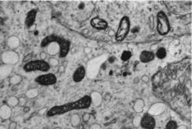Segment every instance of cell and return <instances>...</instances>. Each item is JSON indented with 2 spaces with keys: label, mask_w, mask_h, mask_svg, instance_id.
<instances>
[{
  "label": "cell",
  "mask_w": 192,
  "mask_h": 129,
  "mask_svg": "<svg viewBox=\"0 0 192 129\" xmlns=\"http://www.w3.org/2000/svg\"><path fill=\"white\" fill-rule=\"evenodd\" d=\"M92 105L91 100H90L89 95H84L79 100H75L73 102H69V103L64 104L61 105H56V106L52 107L51 109L46 112L45 115L47 117L57 116L61 115L64 113H69L73 110H79L88 109Z\"/></svg>",
  "instance_id": "1"
},
{
  "label": "cell",
  "mask_w": 192,
  "mask_h": 129,
  "mask_svg": "<svg viewBox=\"0 0 192 129\" xmlns=\"http://www.w3.org/2000/svg\"><path fill=\"white\" fill-rule=\"evenodd\" d=\"M50 67L49 65L48 62L43 61L41 59L29 61L23 66V70L26 72L38 71L46 72L50 70Z\"/></svg>",
  "instance_id": "2"
},
{
  "label": "cell",
  "mask_w": 192,
  "mask_h": 129,
  "mask_svg": "<svg viewBox=\"0 0 192 129\" xmlns=\"http://www.w3.org/2000/svg\"><path fill=\"white\" fill-rule=\"evenodd\" d=\"M130 30V18L127 16H124L120 21L117 31H115V40L119 42L123 41L126 38V36H128Z\"/></svg>",
  "instance_id": "3"
},
{
  "label": "cell",
  "mask_w": 192,
  "mask_h": 129,
  "mask_svg": "<svg viewBox=\"0 0 192 129\" xmlns=\"http://www.w3.org/2000/svg\"><path fill=\"white\" fill-rule=\"evenodd\" d=\"M171 30L169 20L163 11H159L157 14V31L159 35L165 36Z\"/></svg>",
  "instance_id": "4"
},
{
  "label": "cell",
  "mask_w": 192,
  "mask_h": 129,
  "mask_svg": "<svg viewBox=\"0 0 192 129\" xmlns=\"http://www.w3.org/2000/svg\"><path fill=\"white\" fill-rule=\"evenodd\" d=\"M19 54L14 50H6L1 54V61L3 64L14 66L19 61Z\"/></svg>",
  "instance_id": "5"
},
{
  "label": "cell",
  "mask_w": 192,
  "mask_h": 129,
  "mask_svg": "<svg viewBox=\"0 0 192 129\" xmlns=\"http://www.w3.org/2000/svg\"><path fill=\"white\" fill-rule=\"evenodd\" d=\"M35 81L41 86H48L55 85L57 81V78L55 77V75L53 73H46V74L38 76L35 79Z\"/></svg>",
  "instance_id": "6"
},
{
  "label": "cell",
  "mask_w": 192,
  "mask_h": 129,
  "mask_svg": "<svg viewBox=\"0 0 192 129\" xmlns=\"http://www.w3.org/2000/svg\"><path fill=\"white\" fill-rule=\"evenodd\" d=\"M140 126L144 129H154L156 127V121L154 116L149 113H144V116L141 118Z\"/></svg>",
  "instance_id": "7"
},
{
  "label": "cell",
  "mask_w": 192,
  "mask_h": 129,
  "mask_svg": "<svg viewBox=\"0 0 192 129\" xmlns=\"http://www.w3.org/2000/svg\"><path fill=\"white\" fill-rule=\"evenodd\" d=\"M166 104L163 103H155L154 104L150 109L148 110V113H149L152 116H156V115H160L166 110Z\"/></svg>",
  "instance_id": "8"
},
{
  "label": "cell",
  "mask_w": 192,
  "mask_h": 129,
  "mask_svg": "<svg viewBox=\"0 0 192 129\" xmlns=\"http://www.w3.org/2000/svg\"><path fill=\"white\" fill-rule=\"evenodd\" d=\"M89 97L90 100H91V104L93 106L97 108V107H100L102 105L103 101V96L100 92L96 91V90H93L90 94Z\"/></svg>",
  "instance_id": "9"
},
{
  "label": "cell",
  "mask_w": 192,
  "mask_h": 129,
  "mask_svg": "<svg viewBox=\"0 0 192 129\" xmlns=\"http://www.w3.org/2000/svg\"><path fill=\"white\" fill-rule=\"evenodd\" d=\"M91 26H93V28H95V29L105 30L107 28L108 23L102 18H100L98 16H96V17H93V19L91 20Z\"/></svg>",
  "instance_id": "10"
},
{
  "label": "cell",
  "mask_w": 192,
  "mask_h": 129,
  "mask_svg": "<svg viewBox=\"0 0 192 129\" xmlns=\"http://www.w3.org/2000/svg\"><path fill=\"white\" fill-rule=\"evenodd\" d=\"M12 108H10L7 104L0 106V119L2 120H8L12 117Z\"/></svg>",
  "instance_id": "11"
},
{
  "label": "cell",
  "mask_w": 192,
  "mask_h": 129,
  "mask_svg": "<svg viewBox=\"0 0 192 129\" xmlns=\"http://www.w3.org/2000/svg\"><path fill=\"white\" fill-rule=\"evenodd\" d=\"M86 76V69L83 66L78 67L73 74V80L74 82H79L83 80Z\"/></svg>",
  "instance_id": "12"
},
{
  "label": "cell",
  "mask_w": 192,
  "mask_h": 129,
  "mask_svg": "<svg viewBox=\"0 0 192 129\" xmlns=\"http://www.w3.org/2000/svg\"><path fill=\"white\" fill-rule=\"evenodd\" d=\"M21 44L20 39L16 36H12L7 40V45L10 48V50H15L18 48Z\"/></svg>",
  "instance_id": "13"
},
{
  "label": "cell",
  "mask_w": 192,
  "mask_h": 129,
  "mask_svg": "<svg viewBox=\"0 0 192 129\" xmlns=\"http://www.w3.org/2000/svg\"><path fill=\"white\" fill-rule=\"evenodd\" d=\"M155 58V54L154 53L151 51H148V50H144V51L141 52L140 55H139V60L144 63H147L149 62L153 61Z\"/></svg>",
  "instance_id": "14"
},
{
  "label": "cell",
  "mask_w": 192,
  "mask_h": 129,
  "mask_svg": "<svg viewBox=\"0 0 192 129\" xmlns=\"http://www.w3.org/2000/svg\"><path fill=\"white\" fill-rule=\"evenodd\" d=\"M36 14H37V10L36 9L31 10V11L27 13L26 17V21H25V25H26V28H29V27L31 26H32L33 24H35Z\"/></svg>",
  "instance_id": "15"
},
{
  "label": "cell",
  "mask_w": 192,
  "mask_h": 129,
  "mask_svg": "<svg viewBox=\"0 0 192 129\" xmlns=\"http://www.w3.org/2000/svg\"><path fill=\"white\" fill-rule=\"evenodd\" d=\"M13 66H10V65L3 64V66H1L0 67V79L3 80L8 77H9L13 72Z\"/></svg>",
  "instance_id": "16"
},
{
  "label": "cell",
  "mask_w": 192,
  "mask_h": 129,
  "mask_svg": "<svg viewBox=\"0 0 192 129\" xmlns=\"http://www.w3.org/2000/svg\"><path fill=\"white\" fill-rule=\"evenodd\" d=\"M144 106H145V103H144V100L137 99L135 101V103H134L133 110L136 113H143V111H144Z\"/></svg>",
  "instance_id": "17"
},
{
  "label": "cell",
  "mask_w": 192,
  "mask_h": 129,
  "mask_svg": "<svg viewBox=\"0 0 192 129\" xmlns=\"http://www.w3.org/2000/svg\"><path fill=\"white\" fill-rule=\"evenodd\" d=\"M39 96V90L37 88H30L25 93V97L28 100H34Z\"/></svg>",
  "instance_id": "18"
},
{
  "label": "cell",
  "mask_w": 192,
  "mask_h": 129,
  "mask_svg": "<svg viewBox=\"0 0 192 129\" xmlns=\"http://www.w3.org/2000/svg\"><path fill=\"white\" fill-rule=\"evenodd\" d=\"M81 121H82V119H81V117L79 116V114L74 113V114L71 115L70 123L71 126L73 127V128H78V126H80Z\"/></svg>",
  "instance_id": "19"
},
{
  "label": "cell",
  "mask_w": 192,
  "mask_h": 129,
  "mask_svg": "<svg viewBox=\"0 0 192 129\" xmlns=\"http://www.w3.org/2000/svg\"><path fill=\"white\" fill-rule=\"evenodd\" d=\"M23 81V77L21 75L14 74L9 78V83L12 86H17Z\"/></svg>",
  "instance_id": "20"
},
{
  "label": "cell",
  "mask_w": 192,
  "mask_h": 129,
  "mask_svg": "<svg viewBox=\"0 0 192 129\" xmlns=\"http://www.w3.org/2000/svg\"><path fill=\"white\" fill-rule=\"evenodd\" d=\"M7 104L10 108H15V107H17L19 104V100L17 96H10L7 100Z\"/></svg>",
  "instance_id": "21"
},
{
  "label": "cell",
  "mask_w": 192,
  "mask_h": 129,
  "mask_svg": "<svg viewBox=\"0 0 192 129\" xmlns=\"http://www.w3.org/2000/svg\"><path fill=\"white\" fill-rule=\"evenodd\" d=\"M154 54H155V57H157V58H159V59H163V58H166V48H163V47L158 48Z\"/></svg>",
  "instance_id": "22"
},
{
  "label": "cell",
  "mask_w": 192,
  "mask_h": 129,
  "mask_svg": "<svg viewBox=\"0 0 192 129\" xmlns=\"http://www.w3.org/2000/svg\"><path fill=\"white\" fill-rule=\"evenodd\" d=\"M48 63L50 68H56V67H58V66L59 65V61L58 58L52 57V58H50L49 59Z\"/></svg>",
  "instance_id": "23"
},
{
  "label": "cell",
  "mask_w": 192,
  "mask_h": 129,
  "mask_svg": "<svg viewBox=\"0 0 192 129\" xmlns=\"http://www.w3.org/2000/svg\"><path fill=\"white\" fill-rule=\"evenodd\" d=\"M45 103V97L44 96H38L37 98H35V106L36 108H40Z\"/></svg>",
  "instance_id": "24"
},
{
  "label": "cell",
  "mask_w": 192,
  "mask_h": 129,
  "mask_svg": "<svg viewBox=\"0 0 192 129\" xmlns=\"http://www.w3.org/2000/svg\"><path fill=\"white\" fill-rule=\"evenodd\" d=\"M131 52L130 51H129V50H125V51H124L123 53H122V54H121V60L122 61H128L129 59L130 58V57H131Z\"/></svg>",
  "instance_id": "25"
},
{
  "label": "cell",
  "mask_w": 192,
  "mask_h": 129,
  "mask_svg": "<svg viewBox=\"0 0 192 129\" xmlns=\"http://www.w3.org/2000/svg\"><path fill=\"white\" fill-rule=\"evenodd\" d=\"M177 123L174 120H170L166 124V129H176L177 128Z\"/></svg>",
  "instance_id": "26"
},
{
  "label": "cell",
  "mask_w": 192,
  "mask_h": 129,
  "mask_svg": "<svg viewBox=\"0 0 192 129\" xmlns=\"http://www.w3.org/2000/svg\"><path fill=\"white\" fill-rule=\"evenodd\" d=\"M140 121H141V117L140 116H135L133 118V120H132V123L133 125L135 128L140 126Z\"/></svg>",
  "instance_id": "27"
},
{
  "label": "cell",
  "mask_w": 192,
  "mask_h": 129,
  "mask_svg": "<svg viewBox=\"0 0 192 129\" xmlns=\"http://www.w3.org/2000/svg\"><path fill=\"white\" fill-rule=\"evenodd\" d=\"M18 100H19V104L21 107H25L26 105V102H27V99H26L25 96H22L18 98Z\"/></svg>",
  "instance_id": "28"
},
{
  "label": "cell",
  "mask_w": 192,
  "mask_h": 129,
  "mask_svg": "<svg viewBox=\"0 0 192 129\" xmlns=\"http://www.w3.org/2000/svg\"><path fill=\"white\" fill-rule=\"evenodd\" d=\"M90 119H91V114H90L89 113H83V116H82V120H83L84 123H87V122H89Z\"/></svg>",
  "instance_id": "29"
},
{
  "label": "cell",
  "mask_w": 192,
  "mask_h": 129,
  "mask_svg": "<svg viewBox=\"0 0 192 129\" xmlns=\"http://www.w3.org/2000/svg\"><path fill=\"white\" fill-rule=\"evenodd\" d=\"M155 21H154V16H150L149 17V27H150L151 30H153L154 28V26H155Z\"/></svg>",
  "instance_id": "30"
},
{
  "label": "cell",
  "mask_w": 192,
  "mask_h": 129,
  "mask_svg": "<svg viewBox=\"0 0 192 129\" xmlns=\"http://www.w3.org/2000/svg\"><path fill=\"white\" fill-rule=\"evenodd\" d=\"M140 80L143 81L144 83H148V82H149V81H150V78H149V77H148V75H143V76L141 77Z\"/></svg>",
  "instance_id": "31"
},
{
  "label": "cell",
  "mask_w": 192,
  "mask_h": 129,
  "mask_svg": "<svg viewBox=\"0 0 192 129\" xmlns=\"http://www.w3.org/2000/svg\"><path fill=\"white\" fill-rule=\"evenodd\" d=\"M89 129H102V126L98 123H93L89 126Z\"/></svg>",
  "instance_id": "32"
},
{
  "label": "cell",
  "mask_w": 192,
  "mask_h": 129,
  "mask_svg": "<svg viewBox=\"0 0 192 129\" xmlns=\"http://www.w3.org/2000/svg\"><path fill=\"white\" fill-rule=\"evenodd\" d=\"M83 52H84V54L86 55H88L93 52V49H92L91 47H87H87H84V48H83Z\"/></svg>",
  "instance_id": "33"
},
{
  "label": "cell",
  "mask_w": 192,
  "mask_h": 129,
  "mask_svg": "<svg viewBox=\"0 0 192 129\" xmlns=\"http://www.w3.org/2000/svg\"><path fill=\"white\" fill-rule=\"evenodd\" d=\"M65 66L64 64H61V65H59V68H58V72H59V73H64V72H65Z\"/></svg>",
  "instance_id": "34"
},
{
  "label": "cell",
  "mask_w": 192,
  "mask_h": 129,
  "mask_svg": "<svg viewBox=\"0 0 192 129\" xmlns=\"http://www.w3.org/2000/svg\"><path fill=\"white\" fill-rule=\"evenodd\" d=\"M46 57H47V54H46V52L42 51L40 53V59H41V60L45 61V59L46 58Z\"/></svg>",
  "instance_id": "35"
},
{
  "label": "cell",
  "mask_w": 192,
  "mask_h": 129,
  "mask_svg": "<svg viewBox=\"0 0 192 129\" xmlns=\"http://www.w3.org/2000/svg\"><path fill=\"white\" fill-rule=\"evenodd\" d=\"M159 48V47H158V44H154V45H151L150 51L153 52V53H154V51H157V48Z\"/></svg>",
  "instance_id": "36"
},
{
  "label": "cell",
  "mask_w": 192,
  "mask_h": 129,
  "mask_svg": "<svg viewBox=\"0 0 192 129\" xmlns=\"http://www.w3.org/2000/svg\"><path fill=\"white\" fill-rule=\"evenodd\" d=\"M17 127V124L16 122H11L9 123L8 129H16Z\"/></svg>",
  "instance_id": "37"
},
{
  "label": "cell",
  "mask_w": 192,
  "mask_h": 129,
  "mask_svg": "<svg viewBox=\"0 0 192 129\" xmlns=\"http://www.w3.org/2000/svg\"><path fill=\"white\" fill-rule=\"evenodd\" d=\"M108 36L110 37H112V36H115V31L113 29H110L108 31Z\"/></svg>",
  "instance_id": "38"
},
{
  "label": "cell",
  "mask_w": 192,
  "mask_h": 129,
  "mask_svg": "<svg viewBox=\"0 0 192 129\" xmlns=\"http://www.w3.org/2000/svg\"><path fill=\"white\" fill-rule=\"evenodd\" d=\"M27 29H28L29 31H35V29H36V25H35V24H33L32 26H30Z\"/></svg>",
  "instance_id": "39"
},
{
  "label": "cell",
  "mask_w": 192,
  "mask_h": 129,
  "mask_svg": "<svg viewBox=\"0 0 192 129\" xmlns=\"http://www.w3.org/2000/svg\"><path fill=\"white\" fill-rule=\"evenodd\" d=\"M176 129H188V127L185 125V124H181L180 126H177Z\"/></svg>",
  "instance_id": "40"
},
{
  "label": "cell",
  "mask_w": 192,
  "mask_h": 129,
  "mask_svg": "<svg viewBox=\"0 0 192 129\" xmlns=\"http://www.w3.org/2000/svg\"><path fill=\"white\" fill-rule=\"evenodd\" d=\"M46 112H47V111H46V109H42V110H41L39 113H40V114H45V113H46Z\"/></svg>",
  "instance_id": "41"
},
{
  "label": "cell",
  "mask_w": 192,
  "mask_h": 129,
  "mask_svg": "<svg viewBox=\"0 0 192 129\" xmlns=\"http://www.w3.org/2000/svg\"><path fill=\"white\" fill-rule=\"evenodd\" d=\"M138 81H139V78H135V80H134V83H135V84H137Z\"/></svg>",
  "instance_id": "42"
},
{
  "label": "cell",
  "mask_w": 192,
  "mask_h": 129,
  "mask_svg": "<svg viewBox=\"0 0 192 129\" xmlns=\"http://www.w3.org/2000/svg\"><path fill=\"white\" fill-rule=\"evenodd\" d=\"M23 108H24V112H28L29 111V110H30V108H29V107H23Z\"/></svg>",
  "instance_id": "43"
},
{
  "label": "cell",
  "mask_w": 192,
  "mask_h": 129,
  "mask_svg": "<svg viewBox=\"0 0 192 129\" xmlns=\"http://www.w3.org/2000/svg\"><path fill=\"white\" fill-rule=\"evenodd\" d=\"M0 129H7V127L4 125H0Z\"/></svg>",
  "instance_id": "44"
},
{
  "label": "cell",
  "mask_w": 192,
  "mask_h": 129,
  "mask_svg": "<svg viewBox=\"0 0 192 129\" xmlns=\"http://www.w3.org/2000/svg\"><path fill=\"white\" fill-rule=\"evenodd\" d=\"M54 129H62V128H59V127H57V128H55Z\"/></svg>",
  "instance_id": "45"
},
{
  "label": "cell",
  "mask_w": 192,
  "mask_h": 129,
  "mask_svg": "<svg viewBox=\"0 0 192 129\" xmlns=\"http://www.w3.org/2000/svg\"><path fill=\"white\" fill-rule=\"evenodd\" d=\"M2 82H3V80H1V79H0V85L2 84Z\"/></svg>",
  "instance_id": "46"
},
{
  "label": "cell",
  "mask_w": 192,
  "mask_h": 129,
  "mask_svg": "<svg viewBox=\"0 0 192 129\" xmlns=\"http://www.w3.org/2000/svg\"><path fill=\"white\" fill-rule=\"evenodd\" d=\"M23 129H29V128H23Z\"/></svg>",
  "instance_id": "47"
},
{
  "label": "cell",
  "mask_w": 192,
  "mask_h": 129,
  "mask_svg": "<svg viewBox=\"0 0 192 129\" xmlns=\"http://www.w3.org/2000/svg\"><path fill=\"white\" fill-rule=\"evenodd\" d=\"M107 129H112V128H107Z\"/></svg>",
  "instance_id": "48"
}]
</instances>
